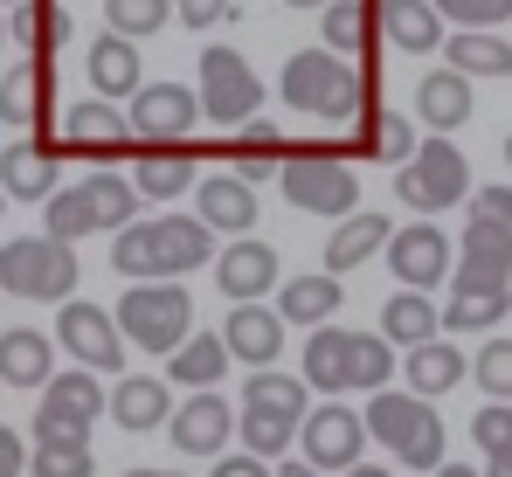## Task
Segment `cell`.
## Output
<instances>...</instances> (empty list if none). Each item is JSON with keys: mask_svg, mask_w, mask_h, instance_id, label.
I'll list each match as a JSON object with an SVG mask.
<instances>
[{"mask_svg": "<svg viewBox=\"0 0 512 477\" xmlns=\"http://www.w3.org/2000/svg\"><path fill=\"white\" fill-rule=\"evenodd\" d=\"M215 229L201 215H160V222H132L111 236V270L132 284H180L187 270L215 263Z\"/></svg>", "mask_w": 512, "mask_h": 477, "instance_id": "6da1fadb", "label": "cell"}, {"mask_svg": "<svg viewBox=\"0 0 512 477\" xmlns=\"http://www.w3.org/2000/svg\"><path fill=\"white\" fill-rule=\"evenodd\" d=\"M277 187H284V201L291 208H305V215H360V180H353V159H340L333 139H305V146H291V159L277 166Z\"/></svg>", "mask_w": 512, "mask_h": 477, "instance_id": "7a4b0ae2", "label": "cell"}, {"mask_svg": "<svg viewBox=\"0 0 512 477\" xmlns=\"http://www.w3.org/2000/svg\"><path fill=\"white\" fill-rule=\"evenodd\" d=\"M367 436L395 464H409V471H443V450H450L436 408L423 395H395V388H381V395L367 401Z\"/></svg>", "mask_w": 512, "mask_h": 477, "instance_id": "3957f363", "label": "cell"}, {"mask_svg": "<svg viewBox=\"0 0 512 477\" xmlns=\"http://www.w3.org/2000/svg\"><path fill=\"white\" fill-rule=\"evenodd\" d=\"M0 291L7 298H42V305H70V291H77V249L56 236L0 242Z\"/></svg>", "mask_w": 512, "mask_h": 477, "instance_id": "277c9868", "label": "cell"}, {"mask_svg": "<svg viewBox=\"0 0 512 477\" xmlns=\"http://www.w3.org/2000/svg\"><path fill=\"white\" fill-rule=\"evenodd\" d=\"M118 332L125 346H146V353H180L194 339V298L180 284H132L118 298Z\"/></svg>", "mask_w": 512, "mask_h": 477, "instance_id": "5b68a950", "label": "cell"}, {"mask_svg": "<svg viewBox=\"0 0 512 477\" xmlns=\"http://www.w3.org/2000/svg\"><path fill=\"white\" fill-rule=\"evenodd\" d=\"M395 194H402L416 215H443L450 201H471V166H464V153H457L450 139H436V132H429L423 153L395 173Z\"/></svg>", "mask_w": 512, "mask_h": 477, "instance_id": "8992f818", "label": "cell"}, {"mask_svg": "<svg viewBox=\"0 0 512 477\" xmlns=\"http://www.w3.org/2000/svg\"><path fill=\"white\" fill-rule=\"evenodd\" d=\"M111 415V395L97 388V374H56L35 401V443H90V422Z\"/></svg>", "mask_w": 512, "mask_h": 477, "instance_id": "52a82bcc", "label": "cell"}, {"mask_svg": "<svg viewBox=\"0 0 512 477\" xmlns=\"http://www.w3.org/2000/svg\"><path fill=\"white\" fill-rule=\"evenodd\" d=\"M367 415L360 408H346V401H319L312 415H305V429H298V450H305V464L312 471H353V464H367Z\"/></svg>", "mask_w": 512, "mask_h": 477, "instance_id": "ba28073f", "label": "cell"}, {"mask_svg": "<svg viewBox=\"0 0 512 477\" xmlns=\"http://www.w3.org/2000/svg\"><path fill=\"white\" fill-rule=\"evenodd\" d=\"M256 104H263V77L236 49H201V118L208 125H250Z\"/></svg>", "mask_w": 512, "mask_h": 477, "instance_id": "9c48e42d", "label": "cell"}, {"mask_svg": "<svg viewBox=\"0 0 512 477\" xmlns=\"http://www.w3.org/2000/svg\"><path fill=\"white\" fill-rule=\"evenodd\" d=\"M56 346H63L84 374H118V367H125V332H118V318L104 312V305H84V298H70V305L56 312Z\"/></svg>", "mask_w": 512, "mask_h": 477, "instance_id": "30bf717a", "label": "cell"}, {"mask_svg": "<svg viewBox=\"0 0 512 477\" xmlns=\"http://www.w3.org/2000/svg\"><path fill=\"white\" fill-rule=\"evenodd\" d=\"M125 118H132L139 146H187V132L201 125V90H187V83H146Z\"/></svg>", "mask_w": 512, "mask_h": 477, "instance_id": "8fae6325", "label": "cell"}, {"mask_svg": "<svg viewBox=\"0 0 512 477\" xmlns=\"http://www.w3.org/2000/svg\"><path fill=\"white\" fill-rule=\"evenodd\" d=\"M450 291H512V236L506 229H471L464 222Z\"/></svg>", "mask_w": 512, "mask_h": 477, "instance_id": "7c38bea8", "label": "cell"}, {"mask_svg": "<svg viewBox=\"0 0 512 477\" xmlns=\"http://www.w3.org/2000/svg\"><path fill=\"white\" fill-rule=\"evenodd\" d=\"M388 263H395V284L402 291H436L450 277V236L436 222H409V229H395V242H388Z\"/></svg>", "mask_w": 512, "mask_h": 477, "instance_id": "4fadbf2b", "label": "cell"}, {"mask_svg": "<svg viewBox=\"0 0 512 477\" xmlns=\"http://www.w3.org/2000/svg\"><path fill=\"white\" fill-rule=\"evenodd\" d=\"M236 422H243V408H229V395L208 388V395L173 408V450H180V457H222Z\"/></svg>", "mask_w": 512, "mask_h": 477, "instance_id": "5bb4252c", "label": "cell"}, {"mask_svg": "<svg viewBox=\"0 0 512 477\" xmlns=\"http://www.w3.org/2000/svg\"><path fill=\"white\" fill-rule=\"evenodd\" d=\"M346 56H333V49H298L291 63H284V104L291 111H312V118H326V104L346 90Z\"/></svg>", "mask_w": 512, "mask_h": 477, "instance_id": "9a60e30c", "label": "cell"}, {"mask_svg": "<svg viewBox=\"0 0 512 477\" xmlns=\"http://www.w3.org/2000/svg\"><path fill=\"white\" fill-rule=\"evenodd\" d=\"M215 291L236 298V305H256L263 291H277V249L256 242V236H236L215 256Z\"/></svg>", "mask_w": 512, "mask_h": 477, "instance_id": "2e32d148", "label": "cell"}, {"mask_svg": "<svg viewBox=\"0 0 512 477\" xmlns=\"http://www.w3.org/2000/svg\"><path fill=\"white\" fill-rule=\"evenodd\" d=\"M125 139H132V118H118V104H104V97L70 104V118H63V153H90L111 166L125 153Z\"/></svg>", "mask_w": 512, "mask_h": 477, "instance_id": "e0dca14e", "label": "cell"}, {"mask_svg": "<svg viewBox=\"0 0 512 477\" xmlns=\"http://www.w3.org/2000/svg\"><path fill=\"white\" fill-rule=\"evenodd\" d=\"M56 166H63V139H14L0 159V187L14 201H49L56 194Z\"/></svg>", "mask_w": 512, "mask_h": 477, "instance_id": "ac0fdd59", "label": "cell"}, {"mask_svg": "<svg viewBox=\"0 0 512 477\" xmlns=\"http://www.w3.org/2000/svg\"><path fill=\"white\" fill-rule=\"evenodd\" d=\"M222 339H229V353L263 374V367H277V353H284V318L270 312V305H236L229 325H222Z\"/></svg>", "mask_w": 512, "mask_h": 477, "instance_id": "d6986e66", "label": "cell"}, {"mask_svg": "<svg viewBox=\"0 0 512 477\" xmlns=\"http://www.w3.org/2000/svg\"><path fill=\"white\" fill-rule=\"evenodd\" d=\"M201 194V222L215 229V236H250L256 229V187L243 180V173H215V180H201L194 187Z\"/></svg>", "mask_w": 512, "mask_h": 477, "instance_id": "ffe728a7", "label": "cell"}, {"mask_svg": "<svg viewBox=\"0 0 512 477\" xmlns=\"http://www.w3.org/2000/svg\"><path fill=\"white\" fill-rule=\"evenodd\" d=\"M0 381L7 388H49L56 381V339L28 332V325L0 332Z\"/></svg>", "mask_w": 512, "mask_h": 477, "instance_id": "44dd1931", "label": "cell"}, {"mask_svg": "<svg viewBox=\"0 0 512 477\" xmlns=\"http://www.w3.org/2000/svg\"><path fill=\"white\" fill-rule=\"evenodd\" d=\"M90 90L104 97V104H132L139 90H146V77H139V42H125V35H97L90 42Z\"/></svg>", "mask_w": 512, "mask_h": 477, "instance_id": "7402d4cb", "label": "cell"}, {"mask_svg": "<svg viewBox=\"0 0 512 477\" xmlns=\"http://www.w3.org/2000/svg\"><path fill=\"white\" fill-rule=\"evenodd\" d=\"M388 242H395V222H388V215H367V208H360V215L333 222V236H326V270H333V277H346V270H360L367 256H381Z\"/></svg>", "mask_w": 512, "mask_h": 477, "instance_id": "603a6c76", "label": "cell"}, {"mask_svg": "<svg viewBox=\"0 0 512 477\" xmlns=\"http://www.w3.org/2000/svg\"><path fill=\"white\" fill-rule=\"evenodd\" d=\"M416 118H423L436 139H450L457 125H471V77H457V70H429L416 83Z\"/></svg>", "mask_w": 512, "mask_h": 477, "instance_id": "cb8c5ba5", "label": "cell"}, {"mask_svg": "<svg viewBox=\"0 0 512 477\" xmlns=\"http://www.w3.org/2000/svg\"><path fill=\"white\" fill-rule=\"evenodd\" d=\"M173 388L167 381H153V374H118V388H111V422L118 429H160L173 422Z\"/></svg>", "mask_w": 512, "mask_h": 477, "instance_id": "d4e9b609", "label": "cell"}, {"mask_svg": "<svg viewBox=\"0 0 512 477\" xmlns=\"http://www.w3.org/2000/svg\"><path fill=\"white\" fill-rule=\"evenodd\" d=\"M229 360H236V353H229L222 332H194V339L167 360V388H194V395H208V388L229 374Z\"/></svg>", "mask_w": 512, "mask_h": 477, "instance_id": "484cf974", "label": "cell"}, {"mask_svg": "<svg viewBox=\"0 0 512 477\" xmlns=\"http://www.w3.org/2000/svg\"><path fill=\"white\" fill-rule=\"evenodd\" d=\"M381 35L402 56H429V49H443V14L429 0H381Z\"/></svg>", "mask_w": 512, "mask_h": 477, "instance_id": "4316f807", "label": "cell"}, {"mask_svg": "<svg viewBox=\"0 0 512 477\" xmlns=\"http://www.w3.org/2000/svg\"><path fill=\"white\" fill-rule=\"evenodd\" d=\"M340 277H333V270H312V277H291V284H284V291H277V318H284V325H312V332H319V325H326V318L340 312Z\"/></svg>", "mask_w": 512, "mask_h": 477, "instance_id": "83f0119b", "label": "cell"}, {"mask_svg": "<svg viewBox=\"0 0 512 477\" xmlns=\"http://www.w3.org/2000/svg\"><path fill=\"white\" fill-rule=\"evenodd\" d=\"M443 332V312L429 305V291H395L388 305H381V339L388 346H402V353H416Z\"/></svg>", "mask_w": 512, "mask_h": 477, "instance_id": "f1b7e54d", "label": "cell"}, {"mask_svg": "<svg viewBox=\"0 0 512 477\" xmlns=\"http://www.w3.org/2000/svg\"><path fill=\"white\" fill-rule=\"evenodd\" d=\"M7 28H14V42L28 49V63H49V56L70 42V14H63L56 0H21V7L7 14Z\"/></svg>", "mask_w": 512, "mask_h": 477, "instance_id": "f546056e", "label": "cell"}, {"mask_svg": "<svg viewBox=\"0 0 512 477\" xmlns=\"http://www.w3.org/2000/svg\"><path fill=\"white\" fill-rule=\"evenodd\" d=\"M374 28H381V7H367V0H333V7L319 14V49H333V56H367V49H374Z\"/></svg>", "mask_w": 512, "mask_h": 477, "instance_id": "4dcf8cb0", "label": "cell"}, {"mask_svg": "<svg viewBox=\"0 0 512 477\" xmlns=\"http://www.w3.org/2000/svg\"><path fill=\"white\" fill-rule=\"evenodd\" d=\"M443 70H457V77H512V42L492 35V28H457Z\"/></svg>", "mask_w": 512, "mask_h": 477, "instance_id": "1f68e13d", "label": "cell"}, {"mask_svg": "<svg viewBox=\"0 0 512 477\" xmlns=\"http://www.w3.org/2000/svg\"><path fill=\"white\" fill-rule=\"evenodd\" d=\"M132 187L153 194V201H173V194L201 187V180H194V146H146V153H139V173H132Z\"/></svg>", "mask_w": 512, "mask_h": 477, "instance_id": "d6a6232c", "label": "cell"}, {"mask_svg": "<svg viewBox=\"0 0 512 477\" xmlns=\"http://www.w3.org/2000/svg\"><path fill=\"white\" fill-rule=\"evenodd\" d=\"M346 353H353V332H333V325H319L312 339H305V388H319V395H353V381H346Z\"/></svg>", "mask_w": 512, "mask_h": 477, "instance_id": "836d02e7", "label": "cell"}, {"mask_svg": "<svg viewBox=\"0 0 512 477\" xmlns=\"http://www.w3.org/2000/svg\"><path fill=\"white\" fill-rule=\"evenodd\" d=\"M291 159V139H284V125H243L236 139H229V173H243V180H277V166Z\"/></svg>", "mask_w": 512, "mask_h": 477, "instance_id": "e575fe53", "label": "cell"}, {"mask_svg": "<svg viewBox=\"0 0 512 477\" xmlns=\"http://www.w3.org/2000/svg\"><path fill=\"white\" fill-rule=\"evenodd\" d=\"M298 429H305V415H284V408H243V422H236V436H243V450L250 457H277L284 464V450L298 443Z\"/></svg>", "mask_w": 512, "mask_h": 477, "instance_id": "d590c367", "label": "cell"}, {"mask_svg": "<svg viewBox=\"0 0 512 477\" xmlns=\"http://www.w3.org/2000/svg\"><path fill=\"white\" fill-rule=\"evenodd\" d=\"M42 236L70 242V249H77V236H97V208H90L84 180H70V187H56V194L42 201Z\"/></svg>", "mask_w": 512, "mask_h": 477, "instance_id": "8d00e7d4", "label": "cell"}, {"mask_svg": "<svg viewBox=\"0 0 512 477\" xmlns=\"http://www.w3.org/2000/svg\"><path fill=\"white\" fill-rule=\"evenodd\" d=\"M42 97H49V63H21L0 77V125H42Z\"/></svg>", "mask_w": 512, "mask_h": 477, "instance_id": "74e56055", "label": "cell"}, {"mask_svg": "<svg viewBox=\"0 0 512 477\" xmlns=\"http://www.w3.org/2000/svg\"><path fill=\"white\" fill-rule=\"evenodd\" d=\"M457 381H464V353H457V346L429 339V346H416V353H409V395L436 401V395H450Z\"/></svg>", "mask_w": 512, "mask_h": 477, "instance_id": "f35d334b", "label": "cell"}, {"mask_svg": "<svg viewBox=\"0 0 512 477\" xmlns=\"http://www.w3.org/2000/svg\"><path fill=\"white\" fill-rule=\"evenodd\" d=\"M471 443L485 450V477H512V401H485L471 415Z\"/></svg>", "mask_w": 512, "mask_h": 477, "instance_id": "ab89813d", "label": "cell"}, {"mask_svg": "<svg viewBox=\"0 0 512 477\" xmlns=\"http://www.w3.org/2000/svg\"><path fill=\"white\" fill-rule=\"evenodd\" d=\"M84 187H90V208H97V229H111V236H118V229H132V215H139V187H132L125 173L97 166Z\"/></svg>", "mask_w": 512, "mask_h": 477, "instance_id": "60d3db41", "label": "cell"}, {"mask_svg": "<svg viewBox=\"0 0 512 477\" xmlns=\"http://www.w3.org/2000/svg\"><path fill=\"white\" fill-rule=\"evenodd\" d=\"M388 374H395V346H388L381 332H353V353H346V381H353V395H381Z\"/></svg>", "mask_w": 512, "mask_h": 477, "instance_id": "b9f144b4", "label": "cell"}, {"mask_svg": "<svg viewBox=\"0 0 512 477\" xmlns=\"http://www.w3.org/2000/svg\"><path fill=\"white\" fill-rule=\"evenodd\" d=\"M506 312H512V291H450L443 332H492Z\"/></svg>", "mask_w": 512, "mask_h": 477, "instance_id": "7bdbcfd3", "label": "cell"}, {"mask_svg": "<svg viewBox=\"0 0 512 477\" xmlns=\"http://www.w3.org/2000/svg\"><path fill=\"white\" fill-rule=\"evenodd\" d=\"M312 388H305V374H277V367H263L243 381V408H284V415H312Z\"/></svg>", "mask_w": 512, "mask_h": 477, "instance_id": "ee69618b", "label": "cell"}, {"mask_svg": "<svg viewBox=\"0 0 512 477\" xmlns=\"http://www.w3.org/2000/svg\"><path fill=\"white\" fill-rule=\"evenodd\" d=\"M104 21H111V35L139 42V35H160L173 21V0H104Z\"/></svg>", "mask_w": 512, "mask_h": 477, "instance_id": "f6af8a7d", "label": "cell"}, {"mask_svg": "<svg viewBox=\"0 0 512 477\" xmlns=\"http://www.w3.org/2000/svg\"><path fill=\"white\" fill-rule=\"evenodd\" d=\"M28 471H35V477H90V471H97V457H90V443H35Z\"/></svg>", "mask_w": 512, "mask_h": 477, "instance_id": "bcb514c9", "label": "cell"}, {"mask_svg": "<svg viewBox=\"0 0 512 477\" xmlns=\"http://www.w3.org/2000/svg\"><path fill=\"white\" fill-rule=\"evenodd\" d=\"M367 153H374V159H395V173H402L409 159L423 153V139H416V125H402V118H388V111H381V125L367 132Z\"/></svg>", "mask_w": 512, "mask_h": 477, "instance_id": "7dc6e473", "label": "cell"}, {"mask_svg": "<svg viewBox=\"0 0 512 477\" xmlns=\"http://www.w3.org/2000/svg\"><path fill=\"white\" fill-rule=\"evenodd\" d=\"M478 388L485 401H512V339H492V346H478Z\"/></svg>", "mask_w": 512, "mask_h": 477, "instance_id": "c3c4849f", "label": "cell"}, {"mask_svg": "<svg viewBox=\"0 0 512 477\" xmlns=\"http://www.w3.org/2000/svg\"><path fill=\"white\" fill-rule=\"evenodd\" d=\"M443 21H457V28H499L512 21V0H429Z\"/></svg>", "mask_w": 512, "mask_h": 477, "instance_id": "681fc988", "label": "cell"}, {"mask_svg": "<svg viewBox=\"0 0 512 477\" xmlns=\"http://www.w3.org/2000/svg\"><path fill=\"white\" fill-rule=\"evenodd\" d=\"M471 229H506V236H512V180L471 194Z\"/></svg>", "mask_w": 512, "mask_h": 477, "instance_id": "f907efd6", "label": "cell"}, {"mask_svg": "<svg viewBox=\"0 0 512 477\" xmlns=\"http://www.w3.org/2000/svg\"><path fill=\"white\" fill-rule=\"evenodd\" d=\"M229 14H236V0H173V21H187V28H215Z\"/></svg>", "mask_w": 512, "mask_h": 477, "instance_id": "816d5d0a", "label": "cell"}, {"mask_svg": "<svg viewBox=\"0 0 512 477\" xmlns=\"http://www.w3.org/2000/svg\"><path fill=\"white\" fill-rule=\"evenodd\" d=\"M21 471H28V450H21V436L0 422V477H21Z\"/></svg>", "mask_w": 512, "mask_h": 477, "instance_id": "f5cc1de1", "label": "cell"}, {"mask_svg": "<svg viewBox=\"0 0 512 477\" xmlns=\"http://www.w3.org/2000/svg\"><path fill=\"white\" fill-rule=\"evenodd\" d=\"M208 477H277V471H270L263 457H215V471H208Z\"/></svg>", "mask_w": 512, "mask_h": 477, "instance_id": "db71d44e", "label": "cell"}, {"mask_svg": "<svg viewBox=\"0 0 512 477\" xmlns=\"http://www.w3.org/2000/svg\"><path fill=\"white\" fill-rule=\"evenodd\" d=\"M277 477H326V471H312L305 457H284V464H277Z\"/></svg>", "mask_w": 512, "mask_h": 477, "instance_id": "11a10c76", "label": "cell"}, {"mask_svg": "<svg viewBox=\"0 0 512 477\" xmlns=\"http://www.w3.org/2000/svg\"><path fill=\"white\" fill-rule=\"evenodd\" d=\"M429 477H485V471H471V464H443V471H429Z\"/></svg>", "mask_w": 512, "mask_h": 477, "instance_id": "9f6ffc18", "label": "cell"}, {"mask_svg": "<svg viewBox=\"0 0 512 477\" xmlns=\"http://www.w3.org/2000/svg\"><path fill=\"white\" fill-rule=\"evenodd\" d=\"M346 477H395V471H381V464H353Z\"/></svg>", "mask_w": 512, "mask_h": 477, "instance_id": "6f0895ef", "label": "cell"}, {"mask_svg": "<svg viewBox=\"0 0 512 477\" xmlns=\"http://www.w3.org/2000/svg\"><path fill=\"white\" fill-rule=\"evenodd\" d=\"M284 7H319V14H326V7H333V0H284Z\"/></svg>", "mask_w": 512, "mask_h": 477, "instance_id": "680465c9", "label": "cell"}, {"mask_svg": "<svg viewBox=\"0 0 512 477\" xmlns=\"http://www.w3.org/2000/svg\"><path fill=\"white\" fill-rule=\"evenodd\" d=\"M7 42H14V28H7V14H0V49H7Z\"/></svg>", "mask_w": 512, "mask_h": 477, "instance_id": "91938a15", "label": "cell"}, {"mask_svg": "<svg viewBox=\"0 0 512 477\" xmlns=\"http://www.w3.org/2000/svg\"><path fill=\"white\" fill-rule=\"evenodd\" d=\"M125 477H180V471H125Z\"/></svg>", "mask_w": 512, "mask_h": 477, "instance_id": "94428289", "label": "cell"}, {"mask_svg": "<svg viewBox=\"0 0 512 477\" xmlns=\"http://www.w3.org/2000/svg\"><path fill=\"white\" fill-rule=\"evenodd\" d=\"M506 166H512V132H506Z\"/></svg>", "mask_w": 512, "mask_h": 477, "instance_id": "6125c7cd", "label": "cell"}, {"mask_svg": "<svg viewBox=\"0 0 512 477\" xmlns=\"http://www.w3.org/2000/svg\"><path fill=\"white\" fill-rule=\"evenodd\" d=\"M0 215H7V187H0Z\"/></svg>", "mask_w": 512, "mask_h": 477, "instance_id": "be15d7a7", "label": "cell"}, {"mask_svg": "<svg viewBox=\"0 0 512 477\" xmlns=\"http://www.w3.org/2000/svg\"><path fill=\"white\" fill-rule=\"evenodd\" d=\"M0 7H7V14H14V7H21V0H0Z\"/></svg>", "mask_w": 512, "mask_h": 477, "instance_id": "e7e4bbea", "label": "cell"}, {"mask_svg": "<svg viewBox=\"0 0 512 477\" xmlns=\"http://www.w3.org/2000/svg\"><path fill=\"white\" fill-rule=\"evenodd\" d=\"M0 388H7V381H0Z\"/></svg>", "mask_w": 512, "mask_h": 477, "instance_id": "03108f58", "label": "cell"}]
</instances>
